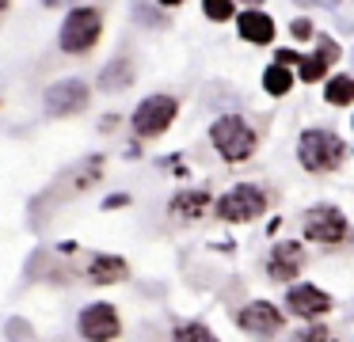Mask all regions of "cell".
<instances>
[{
	"label": "cell",
	"mask_w": 354,
	"mask_h": 342,
	"mask_svg": "<svg viewBox=\"0 0 354 342\" xmlns=\"http://www.w3.org/2000/svg\"><path fill=\"white\" fill-rule=\"evenodd\" d=\"M290 30H293V38H308V35H313V23H308L305 15H301V19H293V23H290Z\"/></svg>",
	"instance_id": "7402d4cb"
},
{
	"label": "cell",
	"mask_w": 354,
	"mask_h": 342,
	"mask_svg": "<svg viewBox=\"0 0 354 342\" xmlns=\"http://www.w3.org/2000/svg\"><path fill=\"white\" fill-rule=\"evenodd\" d=\"M301 263H305V255H301V243L286 240V243H278V247L270 251L267 274H270L274 281H293V278H297V270H301Z\"/></svg>",
	"instance_id": "8fae6325"
},
{
	"label": "cell",
	"mask_w": 354,
	"mask_h": 342,
	"mask_svg": "<svg viewBox=\"0 0 354 342\" xmlns=\"http://www.w3.org/2000/svg\"><path fill=\"white\" fill-rule=\"evenodd\" d=\"M4 8H8V0H0V12H4Z\"/></svg>",
	"instance_id": "83f0119b"
},
{
	"label": "cell",
	"mask_w": 354,
	"mask_h": 342,
	"mask_svg": "<svg viewBox=\"0 0 354 342\" xmlns=\"http://www.w3.org/2000/svg\"><path fill=\"white\" fill-rule=\"evenodd\" d=\"M46 8H62V4H73V0H42Z\"/></svg>",
	"instance_id": "d4e9b609"
},
{
	"label": "cell",
	"mask_w": 354,
	"mask_h": 342,
	"mask_svg": "<svg viewBox=\"0 0 354 342\" xmlns=\"http://www.w3.org/2000/svg\"><path fill=\"white\" fill-rule=\"evenodd\" d=\"M335 61H339V46L331 42L328 35H320V53H316V57H301V61H297L301 80H305V84L324 80V73H328V68L335 65Z\"/></svg>",
	"instance_id": "4fadbf2b"
},
{
	"label": "cell",
	"mask_w": 354,
	"mask_h": 342,
	"mask_svg": "<svg viewBox=\"0 0 354 342\" xmlns=\"http://www.w3.org/2000/svg\"><path fill=\"white\" fill-rule=\"evenodd\" d=\"M293 342H331V331H328V327H308V331L297 334Z\"/></svg>",
	"instance_id": "44dd1931"
},
{
	"label": "cell",
	"mask_w": 354,
	"mask_h": 342,
	"mask_svg": "<svg viewBox=\"0 0 354 342\" xmlns=\"http://www.w3.org/2000/svg\"><path fill=\"white\" fill-rule=\"evenodd\" d=\"M206 209H209L206 190H179L176 202H171V217H179V220H198Z\"/></svg>",
	"instance_id": "9a60e30c"
},
{
	"label": "cell",
	"mask_w": 354,
	"mask_h": 342,
	"mask_svg": "<svg viewBox=\"0 0 354 342\" xmlns=\"http://www.w3.org/2000/svg\"><path fill=\"white\" fill-rule=\"evenodd\" d=\"M263 88H267L270 95H286V91L293 88V73L286 65H270L267 73H263Z\"/></svg>",
	"instance_id": "ac0fdd59"
},
{
	"label": "cell",
	"mask_w": 354,
	"mask_h": 342,
	"mask_svg": "<svg viewBox=\"0 0 354 342\" xmlns=\"http://www.w3.org/2000/svg\"><path fill=\"white\" fill-rule=\"evenodd\" d=\"M100 30H103L100 8H73L62 23V50L65 53H88L100 42Z\"/></svg>",
	"instance_id": "3957f363"
},
{
	"label": "cell",
	"mask_w": 354,
	"mask_h": 342,
	"mask_svg": "<svg viewBox=\"0 0 354 342\" xmlns=\"http://www.w3.org/2000/svg\"><path fill=\"white\" fill-rule=\"evenodd\" d=\"M209 141H214V149L221 152L229 164H244V160L255 152L259 137H255V129L248 126L240 114H225V118L214 122V129H209Z\"/></svg>",
	"instance_id": "6da1fadb"
},
{
	"label": "cell",
	"mask_w": 354,
	"mask_h": 342,
	"mask_svg": "<svg viewBox=\"0 0 354 342\" xmlns=\"http://www.w3.org/2000/svg\"><path fill=\"white\" fill-rule=\"evenodd\" d=\"M236 27H240V38H248V42H255V46H267L270 38H274V19H270L267 12H259V8L240 12Z\"/></svg>",
	"instance_id": "5bb4252c"
},
{
	"label": "cell",
	"mask_w": 354,
	"mask_h": 342,
	"mask_svg": "<svg viewBox=\"0 0 354 342\" xmlns=\"http://www.w3.org/2000/svg\"><path fill=\"white\" fill-rule=\"evenodd\" d=\"M286 308L301 319H316V316H324V312H331V296L324 293V289L301 281V285H293L290 293H286Z\"/></svg>",
	"instance_id": "30bf717a"
},
{
	"label": "cell",
	"mask_w": 354,
	"mask_h": 342,
	"mask_svg": "<svg viewBox=\"0 0 354 342\" xmlns=\"http://www.w3.org/2000/svg\"><path fill=\"white\" fill-rule=\"evenodd\" d=\"M324 99H328L331 106H346L354 99V80L351 76H331L328 88H324Z\"/></svg>",
	"instance_id": "e0dca14e"
},
{
	"label": "cell",
	"mask_w": 354,
	"mask_h": 342,
	"mask_svg": "<svg viewBox=\"0 0 354 342\" xmlns=\"http://www.w3.org/2000/svg\"><path fill=\"white\" fill-rule=\"evenodd\" d=\"M176 114H179V99H171V95L141 99V106L133 111V133L138 137H160L164 129L176 122Z\"/></svg>",
	"instance_id": "5b68a950"
},
{
	"label": "cell",
	"mask_w": 354,
	"mask_h": 342,
	"mask_svg": "<svg viewBox=\"0 0 354 342\" xmlns=\"http://www.w3.org/2000/svg\"><path fill=\"white\" fill-rule=\"evenodd\" d=\"M297 53H293V50H278V65H297Z\"/></svg>",
	"instance_id": "603a6c76"
},
{
	"label": "cell",
	"mask_w": 354,
	"mask_h": 342,
	"mask_svg": "<svg viewBox=\"0 0 354 342\" xmlns=\"http://www.w3.org/2000/svg\"><path fill=\"white\" fill-rule=\"evenodd\" d=\"M77 327L88 342H115L118 331H122V319H118V312L111 308V304H88V308L80 312Z\"/></svg>",
	"instance_id": "8992f818"
},
{
	"label": "cell",
	"mask_w": 354,
	"mask_h": 342,
	"mask_svg": "<svg viewBox=\"0 0 354 342\" xmlns=\"http://www.w3.org/2000/svg\"><path fill=\"white\" fill-rule=\"evenodd\" d=\"M236 323L244 327L248 334H263V339H270V334L282 331V312H278L274 304H267V301H252L248 308L236 312Z\"/></svg>",
	"instance_id": "9c48e42d"
},
{
	"label": "cell",
	"mask_w": 354,
	"mask_h": 342,
	"mask_svg": "<svg viewBox=\"0 0 354 342\" xmlns=\"http://www.w3.org/2000/svg\"><path fill=\"white\" fill-rule=\"evenodd\" d=\"M130 84H133V65L126 57H115L100 73V88L103 91H122V88H130Z\"/></svg>",
	"instance_id": "2e32d148"
},
{
	"label": "cell",
	"mask_w": 354,
	"mask_h": 342,
	"mask_svg": "<svg viewBox=\"0 0 354 342\" xmlns=\"http://www.w3.org/2000/svg\"><path fill=\"white\" fill-rule=\"evenodd\" d=\"M126 202H130L126 194H115V198H107V205H111V209H115V205H126Z\"/></svg>",
	"instance_id": "cb8c5ba5"
},
{
	"label": "cell",
	"mask_w": 354,
	"mask_h": 342,
	"mask_svg": "<svg viewBox=\"0 0 354 342\" xmlns=\"http://www.w3.org/2000/svg\"><path fill=\"white\" fill-rule=\"evenodd\" d=\"M297 156L305 171H331L343 160V141L328 129H305L297 141Z\"/></svg>",
	"instance_id": "7a4b0ae2"
},
{
	"label": "cell",
	"mask_w": 354,
	"mask_h": 342,
	"mask_svg": "<svg viewBox=\"0 0 354 342\" xmlns=\"http://www.w3.org/2000/svg\"><path fill=\"white\" fill-rule=\"evenodd\" d=\"M305 236L316 243H339L346 236V217L335 205H313L305 213Z\"/></svg>",
	"instance_id": "52a82bcc"
},
{
	"label": "cell",
	"mask_w": 354,
	"mask_h": 342,
	"mask_svg": "<svg viewBox=\"0 0 354 342\" xmlns=\"http://www.w3.org/2000/svg\"><path fill=\"white\" fill-rule=\"evenodd\" d=\"M164 8H176V4H183V0H160Z\"/></svg>",
	"instance_id": "484cf974"
},
{
	"label": "cell",
	"mask_w": 354,
	"mask_h": 342,
	"mask_svg": "<svg viewBox=\"0 0 354 342\" xmlns=\"http://www.w3.org/2000/svg\"><path fill=\"white\" fill-rule=\"evenodd\" d=\"M42 103H46L50 114H57V118H65V114H80L88 106V84L84 80H57L46 88V95H42Z\"/></svg>",
	"instance_id": "ba28073f"
},
{
	"label": "cell",
	"mask_w": 354,
	"mask_h": 342,
	"mask_svg": "<svg viewBox=\"0 0 354 342\" xmlns=\"http://www.w3.org/2000/svg\"><path fill=\"white\" fill-rule=\"evenodd\" d=\"M130 278V263L122 255H95L88 263V281L92 285H118Z\"/></svg>",
	"instance_id": "7c38bea8"
},
{
	"label": "cell",
	"mask_w": 354,
	"mask_h": 342,
	"mask_svg": "<svg viewBox=\"0 0 354 342\" xmlns=\"http://www.w3.org/2000/svg\"><path fill=\"white\" fill-rule=\"evenodd\" d=\"M202 12L214 23H225V19H232V0H202Z\"/></svg>",
	"instance_id": "ffe728a7"
},
{
	"label": "cell",
	"mask_w": 354,
	"mask_h": 342,
	"mask_svg": "<svg viewBox=\"0 0 354 342\" xmlns=\"http://www.w3.org/2000/svg\"><path fill=\"white\" fill-rule=\"evenodd\" d=\"M171 342H217V334L202 323H179L176 334H171Z\"/></svg>",
	"instance_id": "d6986e66"
},
{
	"label": "cell",
	"mask_w": 354,
	"mask_h": 342,
	"mask_svg": "<svg viewBox=\"0 0 354 342\" xmlns=\"http://www.w3.org/2000/svg\"><path fill=\"white\" fill-rule=\"evenodd\" d=\"M240 4H263V0H240Z\"/></svg>",
	"instance_id": "4316f807"
},
{
	"label": "cell",
	"mask_w": 354,
	"mask_h": 342,
	"mask_svg": "<svg viewBox=\"0 0 354 342\" xmlns=\"http://www.w3.org/2000/svg\"><path fill=\"white\" fill-rule=\"evenodd\" d=\"M263 209H267V194H263L259 187H252V182H240V187H232L229 194L217 202V217L229 220V225L255 220V217H263Z\"/></svg>",
	"instance_id": "277c9868"
}]
</instances>
